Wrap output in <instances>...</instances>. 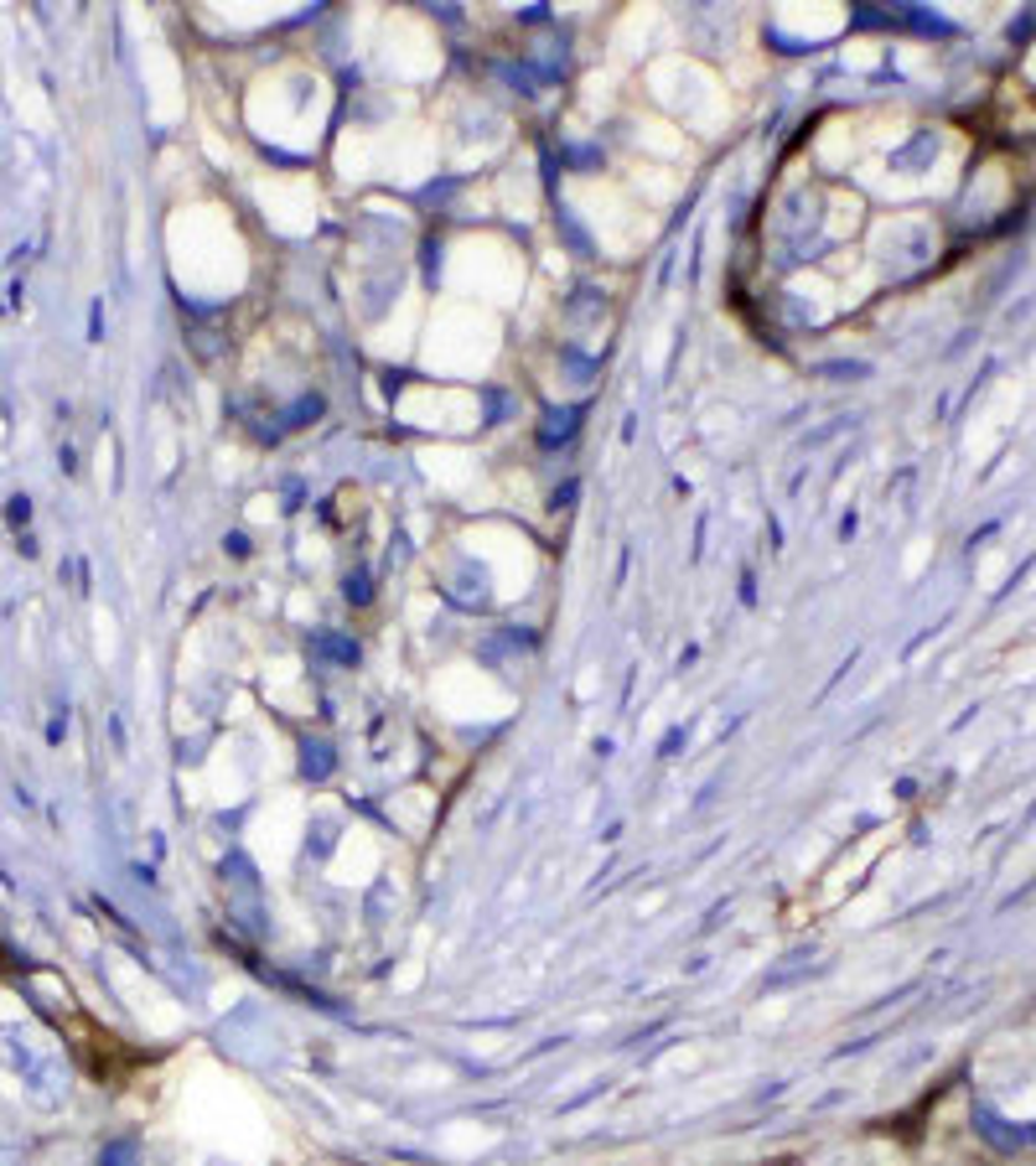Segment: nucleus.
<instances>
[{
	"label": "nucleus",
	"mask_w": 1036,
	"mask_h": 1166,
	"mask_svg": "<svg viewBox=\"0 0 1036 1166\" xmlns=\"http://www.w3.org/2000/svg\"><path fill=\"white\" fill-rule=\"evenodd\" d=\"M99 1166H125V1151H110V1157H104Z\"/></svg>",
	"instance_id": "f257e3e1"
},
{
	"label": "nucleus",
	"mask_w": 1036,
	"mask_h": 1166,
	"mask_svg": "<svg viewBox=\"0 0 1036 1166\" xmlns=\"http://www.w3.org/2000/svg\"><path fill=\"white\" fill-rule=\"evenodd\" d=\"M0 1162H5V1157H0Z\"/></svg>",
	"instance_id": "f03ea898"
}]
</instances>
